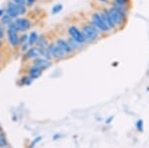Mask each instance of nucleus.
<instances>
[{
	"label": "nucleus",
	"mask_w": 149,
	"mask_h": 148,
	"mask_svg": "<svg viewBox=\"0 0 149 148\" xmlns=\"http://www.w3.org/2000/svg\"><path fill=\"white\" fill-rule=\"evenodd\" d=\"M26 12L25 6L17 5L14 2H9L6 6V13L10 15L12 18H17L19 15H22Z\"/></svg>",
	"instance_id": "obj_1"
},
{
	"label": "nucleus",
	"mask_w": 149,
	"mask_h": 148,
	"mask_svg": "<svg viewBox=\"0 0 149 148\" xmlns=\"http://www.w3.org/2000/svg\"><path fill=\"white\" fill-rule=\"evenodd\" d=\"M83 34L86 38V41H93L98 37L97 29L93 25H85L83 27Z\"/></svg>",
	"instance_id": "obj_2"
},
{
	"label": "nucleus",
	"mask_w": 149,
	"mask_h": 148,
	"mask_svg": "<svg viewBox=\"0 0 149 148\" xmlns=\"http://www.w3.org/2000/svg\"><path fill=\"white\" fill-rule=\"evenodd\" d=\"M7 37H8V41L11 46L17 47L20 44V37L18 36V31L11 24L8 26V29H7Z\"/></svg>",
	"instance_id": "obj_3"
},
{
	"label": "nucleus",
	"mask_w": 149,
	"mask_h": 148,
	"mask_svg": "<svg viewBox=\"0 0 149 148\" xmlns=\"http://www.w3.org/2000/svg\"><path fill=\"white\" fill-rule=\"evenodd\" d=\"M92 24L97 30L102 31V32H107V31L109 30V26L104 23V21L102 18L100 14H97V13L93 14L92 16Z\"/></svg>",
	"instance_id": "obj_4"
},
{
	"label": "nucleus",
	"mask_w": 149,
	"mask_h": 148,
	"mask_svg": "<svg viewBox=\"0 0 149 148\" xmlns=\"http://www.w3.org/2000/svg\"><path fill=\"white\" fill-rule=\"evenodd\" d=\"M11 25L15 28L18 32H24V31L28 30L31 26V23L28 19L26 18H18L16 19L14 22L11 23Z\"/></svg>",
	"instance_id": "obj_5"
},
{
	"label": "nucleus",
	"mask_w": 149,
	"mask_h": 148,
	"mask_svg": "<svg viewBox=\"0 0 149 148\" xmlns=\"http://www.w3.org/2000/svg\"><path fill=\"white\" fill-rule=\"evenodd\" d=\"M109 15L110 17H111L112 21H113V23L115 25H119V24H121L123 22L124 20V13L123 12H121L120 10H118L117 8H115V7H111V8L109 10Z\"/></svg>",
	"instance_id": "obj_6"
},
{
	"label": "nucleus",
	"mask_w": 149,
	"mask_h": 148,
	"mask_svg": "<svg viewBox=\"0 0 149 148\" xmlns=\"http://www.w3.org/2000/svg\"><path fill=\"white\" fill-rule=\"evenodd\" d=\"M69 33L74 40L78 41L79 43H81V44H84V43L86 42V38H85V36H84L83 32L79 30L77 27H74V26L69 27Z\"/></svg>",
	"instance_id": "obj_7"
},
{
	"label": "nucleus",
	"mask_w": 149,
	"mask_h": 148,
	"mask_svg": "<svg viewBox=\"0 0 149 148\" xmlns=\"http://www.w3.org/2000/svg\"><path fill=\"white\" fill-rule=\"evenodd\" d=\"M47 48H48V51H49L50 55H51V57L54 59L60 60L66 55L56 44H50Z\"/></svg>",
	"instance_id": "obj_8"
},
{
	"label": "nucleus",
	"mask_w": 149,
	"mask_h": 148,
	"mask_svg": "<svg viewBox=\"0 0 149 148\" xmlns=\"http://www.w3.org/2000/svg\"><path fill=\"white\" fill-rule=\"evenodd\" d=\"M50 66H51V62H50V60L44 59V58H42V57H39V58L35 59L34 67L40 69L41 71L45 70V69H48Z\"/></svg>",
	"instance_id": "obj_9"
},
{
	"label": "nucleus",
	"mask_w": 149,
	"mask_h": 148,
	"mask_svg": "<svg viewBox=\"0 0 149 148\" xmlns=\"http://www.w3.org/2000/svg\"><path fill=\"white\" fill-rule=\"evenodd\" d=\"M56 45L64 52L65 54H70V53L73 52V49L70 47L68 42L65 41V40H63V39H58L57 42H56Z\"/></svg>",
	"instance_id": "obj_10"
},
{
	"label": "nucleus",
	"mask_w": 149,
	"mask_h": 148,
	"mask_svg": "<svg viewBox=\"0 0 149 148\" xmlns=\"http://www.w3.org/2000/svg\"><path fill=\"white\" fill-rule=\"evenodd\" d=\"M100 16H102V18L103 19L104 23L107 24V26H109V29H112V28L115 27V24L113 23V21H112L111 17H110L109 10H104L102 14H100Z\"/></svg>",
	"instance_id": "obj_11"
},
{
	"label": "nucleus",
	"mask_w": 149,
	"mask_h": 148,
	"mask_svg": "<svg viewBox=\"0 0 149 148\" xmlns=\"http://www.w3.org/2000/svg\"><path fill=\"white\" fill-rule=\"evenodd\" d=\"M41 56L39 48H30L27 52H26V58L27 59H36L39 58Z\"/></svg>",
	"instance_id": "obj_12"
},
{
	"label": "nucleus",
	"mask_w": 149,
	"mask_h": 148,
	"mask_svg": "<svg viewBox=\"0 0 149 148\" xmlns=\"http://www.w3.org/2000/svg\"><path fill=\"white\" fill-rule=\"evenodd\" d=\"M41 75H42V71L34 66L29 70V77H31L33 80H34V79H38Z\"/></svg>",
	"instance_id": "obj_13"
},
{
	"label": "nucleus",
	"mask_w": 149,
	"mask_h": 148,
	"mask_svg": "<svg viewBox=\"0 0 149 148\" xmlns=\"http://www.w3.org/2000/svg\"><path fill=\"white\" fill-rule=\"evenodd\" d=\"M38 40H39V36H38V34L36 32L30 33V35L28 36V43L30 46L36 44V43L38 42Z\"/></svg>",
	"instance_id": "obj_14"
},
{
	"label": "nucleus",
	"mask_w": 149,
	"mask_h": 148,
	"mask_svg": "<svg viewBox=\"0 0 149 148\" xmlns=\"http://www.w3.org/2000/svg\"><path fill=\"white\" fill-rule=\"evenodd\" d=\"M67 42H68V44L70 45V47L73 49V51L76 49H79V48H81V45H83V44H81V43H79L78 41H76V40H74L72 37L69 38Z\"/></svg>",
	"instance_id": "obj_15"
},
{
	"label": "nucleus",
	"mask_w": 149,
	"mask_h": 148,
	"mask_svg": "<svg viewBox=\"0 0 149 148\" xmlns=\"http://www.w3.org/2000/svg\"><path fill=\"white\" fill-rule=\"evenodd\" d=\"M12 22H13V18H12L10 15H8L7 13H5V14H4V15L1 17V24H2V25H7V26H9Z\"/></svg>",
	"instance_id": "obj_16"
},
{
	"label": "nucleus",
	"mask_w": 149,
	"mask_h": 148,
	"mask_svg": "<svg viewBox=\"0 0 149 148\" xmlns=\"http://www.w3.org/2000/svg\"><path fill=\"white\" fill-rule=\"evenodd\" d=\"M7 146V139L4 132L0 131V148H4Z\"/></svg>",
	"instance_id": "obj_17"
},
{
	"label": "nucleus",
	"mask_w": 149,
	"mask_h": 148,
	"mask_svg": "<svg viewBox=\"0 0 149 148\" xmlns=\"http://www.w3.org/2000/svg\"><path fill=\"white\" fill-rule=\"evenodd\" d=\"M63 9V6H62V4H57V5H55L54 7H53L52 9V13L53 14H57L59 13L60 11Z\"/></svg>",
	"instance_id": "obj_18"
},
{
	"label": "nucleus",
	"mask_w": 149,
	"mask_h": 148,
	"mask_svg": "<svg viewBox=\"0 0 149 148\" xmlns=\"http://www.w3.org/2000/svg\"><path fill=\"white\" fill-rule=\"evenodd\" d=\"M32 80H33V79L28 76V77H25V78L22 79V83H23V85H31V83H32Z\"/></svg>",
	"instance_id": "obj_19"
},
{
	"label": "nucleus",
	"mask_w": 149,
	"mask_h": 148,
	"mask_svg": "<svg viewBox=\"0 0 149 148\" xmlns=\"http://www.w3.org/2000/svg\"><path fill=\"white\" fill-rule=\"evenodd\" d=\"M136 127H137L138 131H142L143 130V121L141 120V119H139L137 122H136Z\"/></svg>",
	"instance_id": "obj_20"
},
{
	"label": "nucleus",
	"mask_w": 149,
	"mask_h": 148,
	"mask_svg": "<svg viewBox=\"0 0 149 148\" xmlns=\"http://www.w3.org/2000/svg\"><path fill=\"white\" fill-rule=\"evenodd\" d=\"M12 2H14L17 5H22L24 6V4L26 3V0H12Z\"/></svg>",
	"instance_id": "obj_21"
},
{
	"label": "nucleus",
	"mask_w": 149,
	"mask_h": 148,
	"mask_svg": "<svg viewBox=\"0 0 149 148\" xmlns=\"http://www.w3.org/2000/svg\"><path fill=\"white\" fill-rule=\"evenodd\" d=\"M128 0H114L115 3H118V4H125Z\"/></svg>",
	"instance_id": "obj_22"
},
{
	"label": "nucleus",
	"mask_w": 149,
	"mask_h": 148,
	"mask_svg": "<svg viewBox=\"0 0 149 148\" xmlns=\"http://www.w3.org/2000/svg\"><path fill=\"white\" fill-rule=\"evenodd\" d=\"M41 139H42V137H37V138H36V139L34 140V141L32 142V147L34 146V145H35V144H36V143H37V142H39Z\"/></svg>",
	"instance_id": "obj_23"
},
{
	"label": "nucleus",
	"mask_w": 149,
	"mask_h": 148,
	"mask_svg": "<svg viewBox=\"0 0 149 148\" xmlns=\"http://www.w3.org/2000/svg\"><path fill=\"white\" fill-rule=\"evenodd\" d=\"M35 1H36V0H26V2H27L29 5H32V4L34 3Z\"/></svg>",
	"instance_id": "obj_24"
},
{
	"label": "nucleus",
	"mask_w": 149,
	"mask_h": 148,
	"mask_svg": "<svg viewBox=\"0 0 149 148\" xmlns=\"http://www.w3.org/2000/svg\"><path fill=\"white\" fill-rule=\"evenodd\" d=\"M2 38H3V31L0 30V40H1Z\"/></svg>",
	"instance_id": "obj_25"
},
{
	"label": "nucleus",
	"mask_w": 149,
	"mask_h": 148,
	"mask_svg": "<svg viewBox=\"0 0 149 148\" xmlns=\"http://www.w3.org/2000/svg\"><path fill=\"white\" fill-rule=\"evenodd\" d=\"M4 12H3V10H2V9H0V18H1L2 17V16H3L4 15Z\"/></svg>",
	"instance_id": "obj_26"
},
{
	"label": "nucleus",
	"mask_w": 149,
	"mask_h": 148,
	"mask_svg": "<svg viewBox=\"0 0 149 148\" xmlns=\"http://www.w3.org/2000/svg\"><path fill=\"white\" fill-rule=\"evenodd\" d=\"M1 46H2V43H1V40H0V49H1Z\"/></svg>",
	"instance_id": "obj_27"
},
{
	"label": "nucleus",
	"mask_w": 149,
	"mask_h": 148,
	"mask_svg": "<svg viewBox=\"0 0 149 148\" xmlns=\"http://www.w3.org/2000/svg\"><path fill=\"white\" fill-rule=\"evenodd\" d=\"M100 1H102V2H107V0H100Z\"/></svg>",
	"instance_id": "obj_28"
},
{
	"label": "nucleus",
	"mask_w": 149,
	"mask_h": 148,
	"mask_svg": "<svg viewBox=\"0 0 149 148\" xmlns=\"http://www.w3.org/2000/svg\"><path fill=\"white\" fill-rule=\"evenodd\" d=\"M4 148H11V147H7V146H6V147H4Z\"/></svg>",
	"instance_id": "obj_29"
}]
</instances>
